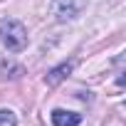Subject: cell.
<instances>
[{
    "mask_svg": "<svg viewBox=\"0 0 126 126\" xmlns=\"http://www.w3.org/2000/svg\"><path fill=\"white\" fill-rule=\"evenodd\" d=\"M74 69V62H62L59 67H54V69H49L47 72V77H45V84L47 87H57L62 79H67L69 77V72Z\"/></svg>",
    "mask_w": 126,
    "mask_h": 126,
    "instance_id": "3",
    "label": "cell"
},
{
    "mask_svg": "<svg viewBox=\"0 0 126 126\" xmlns=\"http://www.w3.org/2000/svg\"><path fill=\"white\" fill-rule=\"evenodd\" d=\"M0 42H3L10 52H22L27 47V30L20 20L3 17L0 20Z\"/></svg>",
    "mask_w": 126,
    "mask_h": 126,
    "instance_id": "1",
    "label": "cell"
},
{
    "mask_svg": "<svg viewBox=\"0 0 126 126\" xmlns=\"http://www.w3.org/2000/svg\"><path fill=\"white\" fill-rule=\"evenodd\" d=\"M17 124V116L10 111V109H3L0 111V126H15Z\"/></svg>",
    "mask_w": 126,
    "mask_h": 126,
    "instance_id": "5",
    "label": "cell"
},
{
    "mask_svg": "<svg viewBox=\"0 0 126 126\" xmlns=\"http://www.w3.org/2000/svg\"><path fill=\"white\" fill-rule=\"evenodd\" d=\"M82 114L77 111H64V109H54L52 111V124L54 126H79Z\"/></svg>",
    "mask_w": 126,
    "mask_h": 126,
    "instance_id": "4",
    "label": "cell"
},
{
    "mask_svg": "<svg viewBox=\"0 0 126 126\" xmlns=\"http://www.w3.org/2000/svg\"><path fill=\"white\" fill-rule=\"evenodd\" d=\"M82 8H84L82 0H54V3H52V13H54V17L62 20V22L77 17V15L82 13Z\"/></svg>",
    "mask_w": 126,
    "mask_h": 126,
    "instance_id": "2",
    "label": "cell"
}]
</instances>
